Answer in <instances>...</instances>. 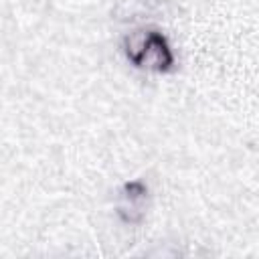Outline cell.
Returning a JSON list of instances; mask_svg holds the SVG:
<instances>
[{"mask_svg":"<svg viewBox=\"0 0 259 259\" xmlns=\"http://www.w3.org/2000/svg\"><path fill=\"white\" fill-rule=\"evenodd\" d=\"M176 65V59H174V51L168 42V38L154 30L150 32V38L146 42V49L138 61V69H148V71H156V73H168L172 71Z\"/></svg>","mask_w":259,"mask_h":259,"instance_id":"6da1fadb","label":"cell"},{"mask_svg":"<svg viewBox=\"0 0 259 259\" xmlns=\"http://www.w3.org/2000/svg\"><path fill=\"white\" fill-rule=\"evenodd\" d=\"M121 202L117 204V214L123 223L127 225H138L144 221V208H146V198H148V186L142 180H132L125 182L121 192H119Z\"/></svg>","mask_w":259,"mask_h":259,"instance_id":"7a4b0ae2","label":"cell"},{"mask_svg":"<svg viewBox=\"0 0 259 259\" xmlns=\"http://www.w3.org/2000/svg\"><path fill=\"white\" fill-rule=\"evenodd\" d=\"M150 32H152V28L142 26V28H136V30L123 34V38H121V51H123L125 59L134 67L138 65V61H140V57H142V53L146 49V42L150 38Z\"/></svg>","mask_w":259,"mask_h":259,"instance_id":"3957f363","label":"cell"},{"mask_svg":"<svg viewBox=\"0 0 259 259\" xmlns=\"http://www.w3.org/2000/svg\"><path fill=\"white\" fill-rule=\"evenodd\" d=\"M154 10L150 8L148 0H119L115 10H113V18L121 20V22H134L140 18H152Z\"/></svg>","mask_w":259,"mask_h":259,"instance_id":"277c9868","label":"cell"}]
</instances>
